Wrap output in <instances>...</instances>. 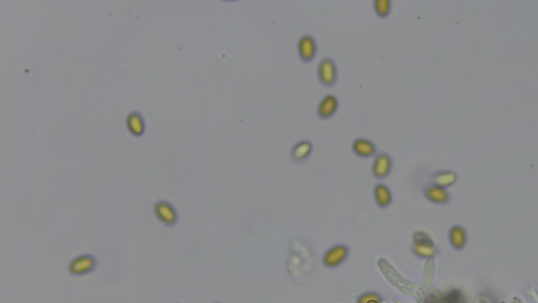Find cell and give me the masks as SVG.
I'll use <instances>...</instances> for the list:
<instances>
[{"label": "cell", "mask_w": 538, "mask_h": 303, "mask_svg": "<svg viewBox=\"0 0 538 303\" xmlns=\"http://www.w3.org/2000/svg\"><path fill=\"white\" fill-rule=\"evenodd\" d=\"M317 41L309 34H304L301 36L298 42V53L299 58L304 62H311L317 55Z\"/></svg>", "instance_id": "cell-2"}, {"label": "cell", "mask_w": 538, "mask_h": 303, "mask_svg": "<svg viewBox=\"0 0 538 303\" xmlns=\"http://www.w3.org/2000/svg\"><path fill=\"white\" fill-rule=\"evenodd\" d=\"M93 264H94V260L91 259L90 257H88V256L80 257V258L74 261V263L71 267V270L73 273H75V274H81V273L89 271L91 267H93Z\"/></svg>", "instance_id": "cell-15"}, {"label": "cell", "mask_w": 538, "mask_h": 303, "mask_svg": "<svg viewBox=\"0 0 538 303\" xmlns=\"http://www.w3.org/2000/svg\"><path fill=\"white\" fill-rule=\"evenodd\" d=\"M313 146L309 140L298 141L291 149L290 157L296 163H302L308 159L312 153Z\"/></svg>", "instance_id": "cell-7"}, {"label": "cell", "mask_w": 538, "mask_h": 303, "mask_svg": "<svg viewBox=\"0 0 538 303\" xmlns=\"http://www.w3.org/2000/svg\"><path fill=\"white\" fill-rule=\"evenodd\" d=\"M351 148L353 153L362 158H370L378 154L376 153L378 149H376L375 143L370 139L364 137H359L353 140Z\"/></svg>", "instance_id": "cell-4"}, {"label": "cell", "mask_w": 538, "mask_h": 303, "mask_svg": "<svg viewBox=\"0 0 538 303\" xmlns=\"http://www.w3.org/2000/svg\"><path fill=\"white\" fill-rule=\"evenodd\" d=\"M449 238L453 246L456 248H462L466 243V239H467L466 232L462 226L459 225L453 226L450 231Z\"/></svg>", "instance_id": "cell-14"}, {"label": "cell", "mask_w": 538, "mask_h": 303, "mask_svg": "<svg viewBox=\"0 0 538 303\" xmlns=\"http://www.w3.org/2000/svg\"><path fill=\"white\" fill-rule=\"evenodd\" d=\"M155 212L157 217L166 225H173L177 221V213L172 204L166 201H159L156 207Z\"/></svg>", "instance_id": "cell-9"}, {"label": "cell", "mask_w": 538, "mask_h": 303, "mask_svg": "<svg viewBox=\"0 0 538 303\" xmlns=\"http://www.w3.org/2000/svg\"><path fill=\"white\" fill-rule=\"evenodd\" d=\"M367 303H379L378 300H371V301H368Z\"/></svg>", "instance_id": "cell-18"}, {"label": "cell", "mask_w": 538, "mask_h": 303, "mask_svg": "<svg viewBox=\"0 0 538 303\" xmlns=\"http://www.w3.org/2000/svg\"><path fill=\"white\" fill-rule=\"evenodd\" d=\"M126 127L135 137H141L145 133V120L142 114L138 111L130 112L126 117Z\"/></svg>", "instance_id": "cell-6"}, {"label": "cell", "mask_w": 538, "mask_h": 303, "mask_svg": "<svg viewBox=\"0 0 538 303\" xmlns=\"http://www.w3.org/2000/svg\"><path fill=\"white\" fill-rule=\"evenodd\" d=\"M374 197L378 204L382 208L388 207L392 200V194L390 188L384 183L376 184L374 187Z\"/></svg>", "instance_id": "cell-13"}, {"label": "cell", "mask_w": 538, "mask_h": 303, "mask_svg": "<svg viewBox=\"0 0 538 303\" xmlns=\"http://www.w3.org/2000/svg\"><path fill=\"white\" fill-rule=\"evenodd\" d=\"M348 254V249L344 245H337L327 252L324 261L329 267H333V265L339 264L342 262L346 256Z\"/></svg>", "instance_id": "cell-12"}, {"label": "cell", "mask_w": 538, "mask_h": 303, "mask_svg": "<svg viewBox=\"0 0 538 303\" xmlns=\"http://www.w3.org/2000/svg\"><path fill=\"white\" fill-rule=\"evenodd\" d=\"M371 300H378L379 301V298L376 296H373V295H367V296H364L362 299L359 300L360 303H367L368 301H371Z\"/></svg>", "instance_id": "cell-17"}, {"label": "cell", "mask_w": 538, "mask_h": 303, "mask_svg": "<svg viewBox=\"0 0 538 303\" xmlns=\"http://www.w3.org/2000/svg\"><path fill=\"white\" fill-rule=\"evenodd\" d=\"M339 108V100L332 95L328 94L320 101L318 107V115L322 119H328L332 117Z\"/></svg>", "instance_id": "cell-8"}, {"label": "cell", "mask_w": 538, "mask_h": 303, "mask_svg": "<svg viewBox=\"0 0 538 303\" xmlns=\"http://www.w3.org/2000/svg\"><path fill=\"white\" fill-rule=\"evenodd\" d=\"M456 179H457L456 173L450 170H440L437 172H434L431 175V177H430L431 184L445 187V188L454 184Z\"/></svg>", "instance_id": "cell-10"}, {"label": "cell", "mask_w": 538, "mask_h": 303, "mask_svg": "<svg viewBox=\"0 0 538 303\" xmlns=\"http://www.w3.org/2000/svg\"><path fill=\"white\" fill-rule=\"evenodd\" d=\"M425 195L430 201L434 203H446L450 198L447 189L434 184H430L425 188Z\"/></svg>", "instance_id": "cell-11"}, {"label": "cell", "mask_w": 538, "mask_h": 303, "mask_svg": "<svg viewBox=\"0 0 538 303\" xmlns=\"http://www.w3.org/2000/svg\"><path fill=\"white\" fill-rule=\"evenodd\" d=\"M414 251L421 257H429L434 254L433 242L428 235L422 232L414 234Z\"/></svg>", "instance_id": "cell-5"}, {"label": "cell", "mask_w": 538, "mask_h": 303, "mask_svg": "<svg viewBox=\"0 0 538 303\" xmlns=\"http://www.w3.org/2000/svg\"><path fill=\"white\" fill-rule=\"evenodd\" d=\"M373 6L376 15L381 18H385L391 12L392 2L390 0H375L373 2Z\"/></svg>", "instance_id": "cell-16"}, {"label": "cell", "mask_w": 538, "mask_h": 303, "mask_svg": "<svg viewBox=\"0 0 538 303\" xmlns=\"http://www.w3.org/2000/svg\"><path fill=\"white\" fill-rule=\"evenodd\" d=\"M392 166H393L392 157L386 152H380L374 156L372 162V173L374 177L379 179L386 178L391 173Z\"/></svg>", "instance_id": "cell-3"}, {"label": "cell", "mask_w": 538, "mask_h": 303, "mask_svg": "<svg viewBox=\"0 0 538 303\" xmlns=\"http://www.w3.org/2000/svg\"><path fill=\"white\" fill-rule=\"evenodd\" d=\"M318 77L323 86L332 87L337 80V66L330 57L323 58L318 65Z\"/></svg>", "instance_id": "cell-1"}]
</instances>
